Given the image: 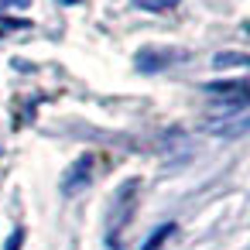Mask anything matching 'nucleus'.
<instances>
[{
  "label": "nucleus",
  "instance_id": "8",
  "mask_svg": "<svg viewBox=\"0 0 250 250\" xmlns=\"http://www.w3.org/2000/svg\"><path fill=\"white\" fill-rule=\"evenodd\" d=\"M31 21L28 18H7V14H0V38H7L11 31H28Z\"/></svg>",
  "mask_w": 250,
  "mask_h": 250
},
{
  "label": "nucleus",
  "instance_id": "4",
  "mask_svg": "<svg viewBox=\"0 0 250 250\" xmlns=\"http://www.w3.org/2000/svg\"><path fill=\"white\" fill-rule=\"evenodd\" d=\"M206 130L216 137H243L247 134V110L240 113H212L206 120Z\"/></svg>",
  "mask_w": 250,
  "mask_h": 250
},
{
  "label": "nucleus",
  "instance_id": "13",
  "mask_svg": "<svg viewBox=\"0 0 250 250\" xmlns=\"http://www.w3.org/2000/svg\"><path fill=\"white\" fill-rule=\"evenodd\" d=\"M113 250H120V247H113Z\"/></svg>",
  "mask_w": 250,
  "mask_h": 250
},
{
  "label": "nucleus",
  "instance_id": "7",
  "mask_svg": "<svg viewBox=\"0 0 250 250\" xmlns=\"http://www.w3.org/2000/svg\"><path fill=\"white\" fill-rule=\"evenodd\" d=\"M130 4H134L137 11H151V14H161V11H171V7H178L182 0H130Z\"/></svg>",
  "mask_w": 250,
  "mask_h": 250
},
{
  "label": "nucleus",
  "instance_id": "9",
  "mask_svg": "<svg viewBox=\"0 0 250 250\" xmlns=\"http://www.w3.org/2000/svg\"><path fill=\"white\" fill-rule=\"evenodd\" d=\"M212 65H216V69H229V65H247V55H243V52H229V55H226V52H223V55H216V59H212Z\"/></svg>",
  "mask_w": 250,
  "mask_h": 250
},
{
  "label": "nucleus",
  "instance_id": "5",
  "mask_svg": "<svg viewBox=\"0 0 250 250\" xmlns=\"http://www.w3.org/2000/svg\"><path fill=\"white\" fill-rule=\"evenodd\" d=\"M216 100H250L247 96V79H223V83H206L202 86Z\"/></svg>",
  "mask_w": 250,
  "mask_h": 250
},
{
  "label": "nucleus",
  "instance_id": "11",
  "mask_svg": "<svg viewBox=\"0 0 250 250\" xmlns=\"http://www.w3.org/2000/svg\"><path fill=\"white\" fill-rule=\"evenodd\" d=\"M7 4H11V7H24V4H28V0H7Z\"/></svg>",
  "mask_w": 250,
  "mask_h": 250
},
{
  "label": "nucleus",
  "instance_id": "12",
  "mask_svg": "<svg viewBox=\"0 0 250 250\" xmlns=\"http://www.w3.org/2000/svg\"><path fill=\"white\" fill-rule=\"evenodd\" d=\"M59 4H65V7H72V4H79V0H59Z\"/></svg>",
  "mask_w": 250,
  "mask_h": 250
},
{
  "label": "nucleus",
  "instance_id": "1",
  "mask_svg": "<svg viewBox=\"0 0 250 250\" xmlns=\"http://www.w3.org/2000/svg\"><path fill=\"white\" fill-rule=\"evenodd\" d=\"M137 188H141V178H127L124 185H120V192H117V199H113V209H110V216H113V229H110V247H117V233L130 223V216H134V202H137Z\"/></svg>",
  "mask_w": 250,
  "mask_h": 250
},
{
  "label": "nucleus",
  "instance_id": "3",
  "mask_svg": "<svg viewBox=\"0 0 250 250\" xmlns=\"http://www.w3.org/2000/svg\"><path fill=\"white\" fill-rule=\"evenodd\" d=\"M182 59H185L182 48H154V45H147V48H141V52L134 55V65H137V72H144V76H158V72L171 69V65L182 62Z\"/></svg>",
  "mask_w": 250,
  "mask_h": 250
},
{
  "label": "nucleus",
  "instance_id": "6",
  "mask_svg": "<svg viewBox=\"0 0 250 250\" xmlns=\"http://www.w3.org/2000/svg\"><path fill=\"white\" fill-rule=\"evenodd\" d=\"M171 233H175V223H161V226H158V229L144 240V247H141V250H161V243H165Z\"/></svg>",
  "mask_w": 250,
  "mask_h": 250
},
{
  "label": "nucleus",
  "instance_id": "2",
  "mask_svg": "<svg viewBox=\"0 0 250 250\" xmlns=\"http://www.w3.org/2000/svg\"><path fill=\"white\" fill-rule=\"evenodd\" d=\"M93 171H96V154H79V158L65 168V175H62V182H59V192H62L65 199L79 195V192L93 182Z\"/></svg>",
  "mask_w": 250,
  "mask_h": 250
},
{
  "label": "nucleus",
  "instance_id": "10",
  "mask_svg": "<svg viewBox=\"0 0 250 250\" xmlns=\"http://www.w3.org/2000/svg\"><path fill=\"white\" fill-rule=\"evenodd\" d=\"M21 243H24V229L18 226L11 236H7V243H4V250H21Z\"/></svg>",
  "mask_w": 250,
  "mask_h": 250
}]
</instances>
